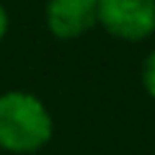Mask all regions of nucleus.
<instances>
[{"label":"nucleus","mask_w":155,"mask_h":155,"mask_svg":"<svg viewBox=\"0 0 155 155\" xmlns=\"http://www.w3.org/2000/svg\"><path fill=\"white\" fill-rule=\"evenodd\" d=\"M98 21V0H49L47 26L60 39H75Z\"/></svg>","instance_id":"3"},{"label":"nucleus","mask_w":155,"mask_h":155,"mask_svg":"<svg viewBox=\"0 0 155 155\" xmlns=\"http://www.w3.org/2000/svg\"><path fill=\"white\" fill-rule=\"evenodd\" d=\"M98 23L116 39L140 41L155 31V0H98Z\"/></svg>","instance_id":"2"},{"label":"nucleus","mask_w":155,"mask_h":155,"mask_svg":"<svg viewBox=\"0 0 155 155\" xmlns=\"http://www.w3.org/2000/svg\"><path fill=\"white\" fill-rule=\"evenodd\" d=\"M142 83H145V91L155 98V52L147 57L145 62V70H142Z\"/></svg>","instance_id":"4"},{"label":"nucleus","mask_w":155,"mask_h":155,"mask_svg":"<svg viewBox=\"0 0 155 155\" xmlns=\"http://www.w3.org/2000/svg\"><path fill=\"white\" fill-rule=\"evenodd\" d=\"M52 137V116L31 93L11 91L0 96V147L8 153H34Z\"/></svg>","instance_id":"1"},{"label":"nucleus","mask_w":155,"mask_h":155,"mask_svg":"<svg viewBox=\"0 0 155 155\" xmlns=\"http://www.w3.org/2000/svg\"><path fill=\"white\" fill-rule=\"evenodd\" d=\"M8 31V13L3 11V5H0V41H3V36H5Z\"/></svg>","instance_id":"5"}]
</instances>
